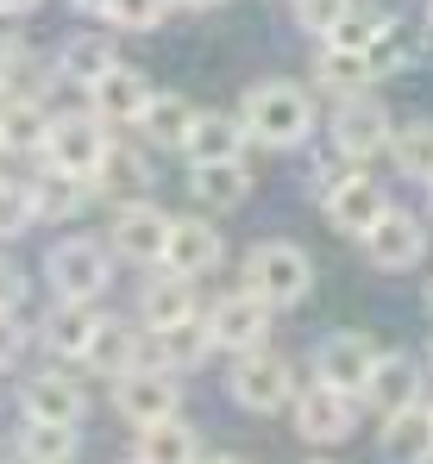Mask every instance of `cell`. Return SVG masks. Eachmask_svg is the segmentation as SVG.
<instances>
[{"label":"cell","mask_w":433,"mask_h":464,"mask_svg":"<svg viewBox=\"0 0 433 464\" xmlns=\"http://www.w3.org/2000/svg\"><path fill=\"white\" fill-rule=\"evenodd\" d=\"M38 6H44V0H0V13H19V19H25V13H38Z\"/></svg>","instance_id":"43"},{"label":"cell","mask_w":433,"mask_h":464,"mask_svg":"<svg viewBox=\"0 0 433 464\" xmlns=\"http://www.w3.org/2000/svg\"><path fill=\"white\" fill-rule=\"evenodd\" d=\"M0 464H6V440H0Z\"/></svg>","instance_id":"53"},{"label":"cell","mask_w":433,"mask_h":464,"mask_svg":"<svg viewBox=\"0 0 433 464\" xmlns=\"http://www.w3.org/2000/svg\"><path fill=\"white\" fill-rule=\"evenodd\" d=\"M220 257H226V238H220L214 214H170L157 270H170V276H189V283H202V276H214V270H220Z\"/></svg>","instance_id":"12"},{"label":"cell","mask_w":433,"mask_h":464,"mask_svg":"<svg viewBox=\"0 0 433 464\" xmlns=\"http://www.w3.org/2000/svg\"><path fill=\"white\" fill-rule=\"evenodd\" d=\"M32 345V320L25 314H0V371H13Z\"/></svg>","instance_id":"40"},{"label":"cell","mask_w":433,"mask_h":464,"mask_svg":"<svg viewBox=\"0 0 433 464\" xmlns=\"http://www.w3.org/2000/svg\"><path fill=\"white\" fill-rule=\"evenodd\" d=\"M295 6V25L308 32V38H327L346 13H352V0H289Z\"/></svg>","instance_id":"38"},{"label":"cell","mask_w":433,"mask_h":464,"mask_svg":"<svg viewBox=\"0 0 433 464\" xmlns=\"http://www.w3.org/2000/svg\"><path fill=\"white\" fill-rule=\"evenodd\" d=\"M202 326H208V345H214V352L239 358V352L271 345V333H277V308L239 283V289H226V295H214V302L202 308Z\"/></svg>","instance_id":"4"},{"label":"cell","mask_w":433,"mask_h":464,"mask_svg":"<svg viewBox=\"0 0 433 464\" xmlns=\"http://www.w3.org/2000/svg\"><path fill=\"white\" fill-rule=\"evenodd\" d=\"M25 302H32V270L0 245V314H25Z\"/></svg>","instance_id":"37"},{"label":"cell","mask_w":433,"mask_h":464,"mask_svg":"<svg viewBox=\"0 0 433 464\" xmlns=\"http://www.w3.org/2000/svg\"><path fill=\"white\" fill-rule=\"evenodd\" d=\"M88 182H94L101 201H133V195L151 188V151L144 145H126V139H107V151H101Z\"/></svg>","instance_id":"25"},{"label":"cell","mask_w":433,"mask_h":464,"mask_svg":"<svg viewBox=\"0 0 433 464\" xmlns=\"http://www.w3.org/2000/svg\"><path fill=\"white\" fill-rule=\"evenodd\" d=\"M421 25H428V32H433V0H428V13H421Z\"/></svg>","instance_id":"48"},{"label":"cell","mask_w":433,"mask_h":464,"mask_svg":"<svg viewBox=\"0 0 433 464\" xmlns=\"http://www.w3.org/2000/svg\"><path fill=\"white\" fill-rule=\"evenodd\" d=\"M245 126L239 113H220V107H195L189 132H182V157L189 163H220V157H245Z\"/></svg>","instance_id":"28"},{"label":"cell","mask_w":433,"mask_h":464,"mask_svg":"<svg viewBox=\"0 0 433 464\" xmlns=\"http://www.w3.org/2000/svg\"><path fill=\"white\" fill-rule=\"evenodd\" d=\"M163 227H170V214L157 208V201H107V232H101V245H107V257H120V264H139V270H157V257H163Z\"/></svg>","instance_id":"8"},{"label":"cell","mask_w":433,"mask_h":464,"mask_svg":"<svg viewBox=\"0 0 433 464\" xmlns=\"http://www.w3.org/2000/svg\"><path fill=\"white\" fill-rule=\"evenodd\" d=\"M239 126H245V139L251 145H264V151H301L308 139H314V94L301 88V82H251L245 94H239Z\"/></svg>","instance_id":"1"},{"label":"cell","mask_w":433,"mask_h":464,"mask_svg":"<svg viewBox=\"0 0 433 464\" xmlns=\"http://www.w3.org/2000/svg\"><path fill=\"white\" fill-rule=\"evenodd\" d=\"M421 364H428V377H433V345H428V358H421Z\"/></svg>","instance_id":"50"},{"label":"cell","mask_w":433,"mask_h":464,"mask_svg":"<svg viewBox=\"0 0 433 464\" xmlns=\"http://www.w3.org/2000/svg\"><path fill=\"white\" fill-rule=\"evenodd\" d=\"M32 227H38V208H32V188H25V176H0V245L25 238Z\"/></svg>","instance_id":"35"},{"label":"cell","mask_w":433,"mask_h":464,"mask_svg":"<svg viewBox=\"0 0 433 464\" xmlns=\"http://www.w3.org/2000/svg\"><path fill=\"white\" fill-rule=\"evenodd\" d=\"M107 139H113V126H101L88 107H51V126H44V151H38V163L70 169V176H94Z\"/></svg>","instance_id":"9"},{"label":"cell","mask_w":433,"mask_h":464,"mask_svg":"<svg viewBox=\"0 0 433 464\" xmlns=\"http://www.w3.org/2000/svg\"><path fill=\"white\" fill-rule=\"evenodd\" d=\"M346 169H352L346 157H340V163H314V169H308V182H301V188H308V201H327V195L346 182Z\"/></svg>","instance_id":"41"},{"label":"cell","mask_w":433,"mask_h":464,"mask_svg":"<svg viewBox=\"0 0 433 464\" xmlns=\"http://www.w3.org/2000/svg\"><path fill=\"white\" fill-rule=\"evenodd\" d=\"M359 251L370 270H383V276H402V270H421V257H428V227L408 214V208H383L370 227L359 232Z\"/></svg>","instance_id":"11"},{"label":"cell","mask_w":433,"mask_h":464,"mask_svg":"<svg viewBox=\"0 0 433 464\" xmlns=\"http://www.w3.org/2000/svg\"><path fill=\"white\" fill-rule=\"evenodd\" d=\"M421 302H428V320H433V276H428V295H421Z\"/></svg>","instance_id":"47"},{"label":"cell","mask_w":433,"mask_h":464,"mask_svg":"<svg viewBox=\"0 0 433 464\" xmlns=\"http://www.w3.org/2000/svg\"><path fill=\"white\" fill-rule=\"evenodd\" d=\"M107 401L126 427H151L163 414H182V377H170L163 364H133V371L107 377Z\"/></svg>","instance_id":"10"},{"label":"cell","mask_w":433,"mask_h":464,"mask_svg":"<svg viewBox=\"0 0 433 464\" xmlns=\"http://www.w3.org/2000/svg\"><path fill=\"white\" fill-rule=\"evenodd\" d=\"M389 163H396V176H408V182H433V120H396V132H389Z\"/></svg>","instance_id":"33"},{"label":"cell","mask_w":433,"mask_h":464,"mask_svg":"<svg viewBox=\"0 0 433 464\" xmlns=\"http://www.w3.org/2000/svg\"><path fill=\"white\" fill-rule=\"evenodd\" d=\"M133 433H139L133 440V459L139 464H195L202 459V440H195V427L182 414H163L151 427H133Z\"/></svg>","instance_id":"30"},{"label":"cell","mask_w":433,"mask_h":464,"mask_svg":"<svg viewBox=\"0 0 433 464\" xmlns=\"http://www.w3.org/2000/svg\"><path fill=\"white\" fill-rule=\"evenodd\" d=\"M195 314H202V295H195V283H189V276H170V270L144 276L139 314H133L144 333H157V326H176V320H195Z\"/></svg>","instance_id":"27"},{"label":"cell","mask_w":433,"mask_h":464,"mask_svg":"<svg viewBox=\"0 0 433 464\" xmlns=\"http://www.w3.org/2000/svg\"><path fill=\"white\" fill-rule=\"evenodd\" d=\"M383 208H389V195H383V182H377V176H364V163H352V169H346V182H340V188L320 201L327 227L346 232V238H359V232L370 227Z\"/></svg>","instance_id":"20"},{"label":"cell","mask_w":433,"mask_h":464,"mask_svg":"<svg viewBox=\"0 0 433 464\" xmlns=\"http://www.w3.org/2000/svg\"><path fill=\"white\" fill-rule=\"evenodd\" d=\"M144 101H151V82H144V70H133L126 57H120L113 70H101V76L82 88V107H88L101 126H133Z\"/></svg>","instance_id":"17"},{"label":"cell","mask_w":433,"mask_h":464,"mask_svg":"<svg viewBox=\"0 0 433 464\" xmlns=\"http://www.w3.org/2000/svg\"><path fill=\"white\" fill-rule=\"evenodd\" d=\"M44 126H51V101H25V94H6V101H0V145L13 157H32V163H38Z\"/></svg>","instance_id":"31"},{"label":"cell","mask_w":433,"mask_h":464,"mask_svg":"<svg viewBox=\"0 0 433 464\" xmlns=\"http://www.w3.org/2000/svg\"><path fill=\"white\" fill-rule=\"evenodd\" d=\"M82 452V427H57V420H19L13 459L19 464H75Z\"/></svg>","instance_id":"32"},{"label":"cell","mask_w":433,"mask_h":464,"mask_svg":"<svg viewBox=\"0 0 433 464\" xmlns=\"http://www.w3.org/2000/svg\"><path fill=\"white\" fill-rule=\"evenodd\" d=\"M428 214H433V182H428Z\"/></svg>","instance_id":"52"},{"label":"cell","mask_w":433,"mask_h":464,"mask_svg":"<svg viewBox=\"0 0 433 464\" xmlns=\"http://www.w3.org/2000/svg\"><path fill=\"white\" fill-rule=\"evenodd\" d=\"M301 464H333V459H301Z\"/></svg>","instance_id":"51"},{"label":"cell","mask_w":433,"mask_h":464,"mask_svg":"<svg viewBox=\"0 0 433 464\" xmlns=\"http://www.w3.org/2000/svg\"><path fill=\"white\" fill-rule=\"evenodd\" d=\"M359 395H346V389H327V383H301L289 395V420H295V440L301 446H314V452H327V446H346L352 433H359Z\"/></svg>","instance_id":"6"},{"label":"cell","mask_w":433,"mask_h":464,"mask_svg":"<svg viewBox=\"0 0 433 464\" xmlns=\"http://www.w3.org/2000/svg\"><path fill=\"white\" fill-rule=\"evenodd\" d=\"M428 464H433V459H428Z\"/></svg>","instance_id":"57"},{"label":"cell","mask_w":433,"mask_h":464,"mask_svg":"<svg viewBox=\"0 0 433 464\" xmlns=\"http://www.w3.org/2000/svg\"><path fill=\"white\" fill-rule=\"evenodd\" d=\"M94 326H101V302H51V308L32 320V339H38V352L51 364H75L82 371Z\"/></svg>","instance_id":"14"},{"label":"cell","mask_w":433,"mask_h":464,"mask_svg":"<svg viewBox=\"0 0 433 464\" xmlns=\"http://www.w3.org/2000/svg\"><path fill=\"white\" fill-rule=\"evenodd\" d=\"M75 364H44V371H32L25 383H19V420H57V427H82V414H88V389L82 377H70Z\"/></svg>","instance_id":"13"},{"label":"cell","mask_w":433,"mask_h":464,"mask_svg":"<svg viewBox=\"0 0 433 464\" xmlns=\"http://www.w3.org/2000/svg\"><path fill=\"white\" fill-rule=\"evenodd\" d=\"M408 63H421L415 19H402V13H377V32H370V44H364V70H370V82L402 76Z\"/></svg>","instance_id":"26"},{"label":"cell","mask_w":433,"mask_h":464,"mask_svg":"<svg viewBox=\"0 0 433 464\" xmlns=\"http://www.w3.org/2000/svg\"><path fill=\"white\" fill-rule=\"evenodd\" d=\"M370 32H377V13L352 0V13H346V19H340V25H333V32L320 38V44H340V51H364V44H370Z\"/></svg>","instance_id":"39"},{"label":"cell","mask_w":433,"mask_h":464,"mask_svg":"<svg viewBox=\"0 0 433 464\" xmlns=\"http://www.w3.org/2000/svg\"><path fill=\"white\" fill-rule=\"evenodd\" d=\"M75 13H88V19H101V13H107V0H70Z\"/></svg>","instance_id":"45"},{"label":"cell","mask_w":433,"mask_h":464,"mask_svg":"<svg viewBox=\"0 0 433 464\" xmlns=\"http://www.w3.org/2000/svg\"><path fill=\"white\" fill-rule=\"evenodd\" d=\"M377 420H383V427H377V452H383V464H428L433 459L428 395L408 401V408H389V414H377Z\"/></svg>","instance_id":"19"},{"label":"cell","mask_w":433,"mask_h":464,"mask_svg":"<svg viewBox=\"0 0 433 464\" xmlns=\"http://www.w3.org/2000/svg\"><path fill=\"white\" fill-rule=\"evenodd\" d=\"M120 464H139V459H120Z\"/></svg>","instance_id":"55"},{"label":"cell","mask_w":433,"mask_h":464,"mask_svg":"<svg viewBox=\"0 0 433 464\" xmlns=\"http://www.w3.org/2000/svg\"><path fill=\"white\" fill-rule=\"evenodd\" d=\"M189 195L202 214H232L251 201V169L245 157H220V163H189Z\"/></svg>","instance_id":"22"},{"label":"cell","mask_w":433,"mask_h":464,"mask_svg":"<svg viewBox=\"0 0 433 464\" xmlns=\"http://www.w3.org/2000/svg\"><path fill=\"white\" fill-rule=\"evenodd\" d=\"M0 157H6V145H0Z\"/></svg>","instance_id":"56"},{"label":"cell","mask_w":433,"mask_h":464,"mask_svg":"<svg viewBox=\"0 0 433 464\" xmlns=\"http://www.w3.org/2000/svg\"><path fill=\"white\" fill-rule=\"evenodd\" d=\"M25 188H32L38 227H64V220H82V214H88V208L101 201L88 176H70V169H51V163H38V169L25 176Z\"/></svg>","instance_id":"18"},{"label":"cell","mask_w":433,"mask_h":464,"mask_svg":"<svg viewBox=\"0 0 433 464\" xmlns=\"http://www.w3.org/2000/svg\"><path fill=\"white\" fill-rule=\"evenodd\" d=\"M428 414H433V395H428Z\"/></svg>","instance_id":"54"},{"label":"cell","mask_w":433,"mask_h":464,"mask_svg":"<svg viewBox=\"0 0 433 464\" xmlns=\"http://www.w3.org/2000/svg\"><path fill=\"white\" fill-rule=\"evenodd\" d=\"M295 389H301L295 364H289V358H277L271 345H258V352H239V358L226 364V395H232L245 414H283Z\"/></svg>","instance_id":"7"},{"label":"cell","mask_w":433,"mask_h":464,"mask_svg":"<svg viewBox=\"0 0 433 464\" xmlns=\"http://www.w3.org/2000/svg\"><path fill=\"white\" fill-rule=\"evenodd\" d=\"M120 63V44H113V32H75V38H64L57 44V57H51V76H57V88H88V82L101 76V70H113Z\"/></svg>","instance_id":"24"},{"label":"cell","mask_w":433,"mask_h":464,"mask_svg":"<svg viewBox=\"0 0 433 464\" xmlns=\"http://www.w3.org/2000/svg\"><path fill=\"white\" fill-rule=\"evenodd\" d=\"M377 339L370 333H327L320 345H314V383L327 389H346V395H359L364 377H370V364H377ZM364 408V401H359Z\"/></svg>","instance_id":"15"},{"label":"cell","mask_w":433,"mask_h":464,"mask_svg":"<svg viewBox=\"0 0 433 464\" xmlns=\"http://www.w3.org/2000/svg\"><path fill=\"white\" fill-rule=\"evenodd\" d=\"M314 88H327L333 101H340V94H364V88H370L364 51H340V44H320V57H314Z\"/></svg>","instance_id":"34"},{"label":"cell","mask_w":433,"mask_h":464,"mask_svg":"<svg viewBox=\"0 0 433 464\" xmlns=\"http://www.w3.org/2000/svg\"><path fill=\"white\" fill-rule=\"evenodd\" d=\"M133 364H144V326H139V320H120V314H101L82 371H94V377H120V371H133Z\"/></svg>","instance_id":"23"},{"label":"cell","mask_w":433,"mask_h":464,"mask_svg":"<svg viewBox=\"0 0 433 464\" xmlns=\"http://www.w3.org/2000/svg\"><path fill=\"white\" fill-rule=\"evenodd\" d=\"M195 464H251V459H239V452H214V459H208V452H202Z\"/></svg>","instance_id":"46"},{"label":"cell","mask_w":433,"mask_h":464,"mask_svg":"<svg viewBox=\"0 0 433 464\" xmlns=\"http://www.w3.org/2000/svg\"><path fill=\"white\" fill-rule=\"evenodd\" d=\"M189 120H195V101L189 94H157L151 88V101L139 107V120H133V132H139L144 151H182Z\"/></svg>","instance_id":"29"},{"label":"cell","mask_w":433,"mask_h":464,"mask_svg":"<svg viewBox=\"0 0 433 464\" xmlns=\"http://www.w3.org/2000/svg\"><path fill=\"white\" fill-rule=\"evenodd\" d=\"M314 257L295 245V238H258L251 251H245V289L251 295H264L277 314L301 308L308 295H314Z\"/></svg>","instance_id":"3"},{"label":"cell","mask_w":433,"mask_h":464,"mask_svg":"<svg viewBox=\"0 0 433 464\" xmlns=\"http://www.w3.org/2000/svg\"><path fill=\"white\" fill-rule=\"evenodd\" d=\"M170 6H182V13H214V6H226V0H170Z\"/></svg>","instance_id":"44"},{"label":"cell","mask_w":433,"mask_h":464,"mask_svg":"<svg viewBox=\"0 0 433 464\" xmlns=\"http://www.w3.org/2000/svg\"><path fill=\"white\" fill-rule=\"evenodd\" d=\"M0 101H6V63H0Z\"/></svg>","instance_id":"49"},{"label":"cell","mask_w":433,"mask_h":464,"mask_svg":"<svg viewBox=\"0 0 433 464\" xmlns=\"http://www.w3.org/2000/svg\"><path fill=\"white\" fill-rule=\"evenodd\" d=\"M170 13H176L170 0H107V13H101V19H107L113 32H163V19H170Z\"/></svg>","instance_id":"36"},{"label":"cell","mask_w":433,"mask_h":464,"mask_svg":"<svg viewBox=\"0 0 433 464\" xmlns=\"http://www.w3.org/2000/svg\"><path fill=\"white\" fill-rule=\"evenodd\" d=\"M428 395V364H415V352H377L370 377H364L359 401L370 414H389V408H408Z\"/></svg>","instance_id":"16"},{"label":"cell","mask_w":433,"mask_h":464,"mask_svg":"<svg viewBox=\"0 0 433 464\" xmlns=\"http://www.w3.org/2000/svg\"><path fill=\"white\" fill-rule=\"evenodd\" d=\"M25 51V25H19V13H0V63H13Z\"/></svg>","instance_id":"42"},{"label":"cell","mask_w":433,"mask_h":464,"mask_svg":"<svg viewBox=\"0 0 433 464\" xmlns=\"http://www.w3.org/2000/svg\"><path fill=\"white\" fill-rule=\"evenodd\" d=\"M208 358H214V345H208L202 314H195V320H176V326L144 333V364H163L170 377H189V371H202Z\"/></svg>","instance_id":"21"},{"label":"cell","mask_w":433,"mask_h":464,"mask_svg":"<svg viewBox=\"0 0 433 464\" xmlns=\"http://www.w3.org/2000/svg\"><path fill=\"white\" fill-rule=\"evenodd\" d=\"M51 302H101L113 289V257L94 232H64L44 245V264H38Z\"/></svg>","instance_id":"2"},{"label":"cell","mask_w":433,"mask_h":464,"mask_svg":"<svg viewBox=\"0 0 433 464\" xmlns=\"http://www.w3.org/2000/svg\"><path fill=\"white\" fill-rule=\"evenodd\" d=\"M389 132H396V113L364 88V94H340L333 113H327V139L346 163H377L389 151Z\"/></svg>","instance_id":"5"}]
</instances>
